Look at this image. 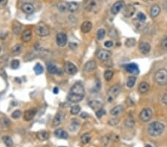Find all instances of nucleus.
Masks as SVG:
<instances>
[{
    "label": "nucleus",
    "instance_id": "f257e3e1",
    "mask_svg": "<svg viewBox=\"0 0 167 147\" xmlns=\"http://www.w3.org/2000/svg\"><path fill=\"white\" fill-rule=\"evenodd\" d=\"M85 95V89L81 83H75L71 88L70 92L68 95V100L71 103H79L84 98Z\"/></svg>",
    "mask_w": 167,
    "mask_h": 147
},
{
    "label": "nucleus",
    "instance_id": "f03ea898",
    "mask_svg": "<svg viewBox=\"0 0 167 147\" xmlns=\"http://www.w3.org/2000/svg\"><path fill=\"white\" fill-rule=\"evenodd\" d=\"M165 126L162 122L155 121V122H151L148 126V133L152 137H157L160 135L163 132Z\"/></svg>",
    "mask_w": 167,
    "mask_h": 147
},
{
    "label": "nucleus",
    "instance_id": "7ed1b4c3",
    "mask_svg": "<svg viewBox=\"0 0 167 147\" xmlns=\"http://www.w3.org/2000/svg\"><path fill=\"white\" fill-rule=\"evenodd\" d=\"M101 2L100 0H85L84 8L88 12L97 13L100 10Z\"/></svg>",
    "mask_w": 167,
    "mask_h": 147
},
{
    "label": "nucleus",
    "instance_id": "20e7f679",
    "mask_svg": "<svg viewBox=\"0 0 167 147\" xmlns=\"http://www.w3.org/2000/svg\"><path fill=\"white\" fill-rule=\"evenodd\" d=\"M155 80L159 86H164L167 83V70L159 69L155 74Z\"/></svg>",
    "mask_w": 167,
    "mask_h": 147
},
{
    "label": "nucleus",
    "instance_id": "39448f33",
    "mask_svg": "<svg viewBox=\"0 0 167 147\" xmlns=\"http://www.w3.org/2000/svg\"><path fill=\"white\" fill-rule=\"evenodd\" d=\"M120 90H121L120 86H118V85H114V86H111L109 89V90L108 91V93H107L108 101L112 102L118 96L120 92Z\"/></svg>",
    "mask_w": 167,
    "mask_h": 147
},
{
    "label": "nucleus",
    "instance_id": "423d86ee",
    "mask_svg": "<svg viewBox=\"0 0 167 147\" xmlns=\"http://www.w3.org/2000/svg\"><path fill=\"white\" fill-rule=\"evenodd\" d=\"M152 117V112L150 109H143L139 115V119L143 122H149Z\"/></svg>",
    "mask_w": 167,
    "mask_h": 147
},
{
    "label": "nucleus",
    "instance_id": "0eeeda50",
    "mask_svg": "<svg viewBox=\"0 0 167 147\" xmlns=\"http://www.w3.org/2000/svg\"><path fill=\"white\" fill-rule=\"evenodd\" d=\"M64 69H65V71L69 75H74L77 72V68L76 67V66L69 61L65 62L64 65Z\"/></svg>",
    "mask_w": 167,
    "mask_h": 147
},
{
    "label": "nucleus",
    "instance_id": "6e6552de",
    "mask_svg": "<svg viewBox=\"0 0 167 147\" xmlns=\"http://www.w3.org/2000/svg\"><path fill=\"white\" fill-rule=\"evenodd\" d=\"M50 33L48 28L44 24H38L36 28V34L40 37H46Z\"/></svg>",
    "mask_w": 167,
    "mask_h": 147
},
{
    "label": "nucleus",
    "instance_id": "1a4fd4ad",
    "mask_svg": "<svg viewBox=\"0 0 167 147\" xmlns=\"http://www.w3.org/2000/svg\"><path fill=\"white\" fill-rule=\"evenodd\" d=\"M97 58L101 61H107L109 60L111 57V51H108V50H100L97 54Z\"/></svg>",
    "mask_w": 167,
    "mask_h": 147
},
{
    "label": "nucleus",
    "instance_id": "9d476101",
    "mask_svg": "<svg viewBox=\"0 0 167 147\" xmlns=\"http://www.w3.org/2000/svg\"><path fill=\"white\" fill-rule=\"evenodd\" d=\"M125 6V2L123 0H119L117 2H116L114 5H112L111 8V13L114 15L118 14L121 10H123V8Z\"/></svg>",
    "mask_w": 167,
    "mask_h": 147
},
{
    "label": "nucleus",
    "instance_id": "9b49d317",
    "mask_svg": "<svg viewBox=\"0 0 167 147\" xmlns=\"http://www.w3.org/2000/svg\"><path fill=\"white\" fill-rule=\"evenodd\" d=\"M125 70L126 71L129 73L132 74H135V75H137L140 73V71H139L138 68V66L135 63H129V64L126 65L124 66Z\"/></svg>",
    "mask_w": 167,
    "mask_h": 147
},
{
    "label": "nucleus",
    "instance_id": "f8f14e48",
    "mask_svg": "<svg viewBox=\"0 0 167 147\" xmlns=\"http://www.w3.org/2000/svg\"><path fill=\"white\" fill-rule=\"evenodd\" d=\"M67 40H68V39H67L66 34H64V33L60 32L56 34V44H57V45L59 46V47H64V46L66 45Z\"/></svg>",
    "mask_w": 167,
    "mask_h": 147
},
{
    "label": "nucleus",
    "instance_id": "ddd939ff",
    "mask_svg": "<svg viewBox=\"0 0 167 147\" xmlns=\"http://www.w3.org/2000/svg\"><path fill=\"white\" fill-rule=\"evenodd\" d=\"M135 8L132 5H127L123 8V14L125 17H131L135 13Z\"/></svg>",
    "mask_w": 167,
    "mask_h": 147
},
{
    "label": "nucleus",
    "instance_id": "4468645a",
    "mask_svg": "<svg viewBox=\"0 0 167 147\" xmlns=\"http://www.w3.org/2000/svg\"><path fill=\"white\" fill-rule=\"evenodd\" d=\"M139 50H140V53L143 54H149L151 50L150 44L149 43H146V42L141 43L139 45Z\"/></svg>",
    "mask_w": 167,
    "mask_h": 147
},
{
    "label": "nucleus",
    "instance_id": "2eb2a0df",
    "mask_svg": "<svg viewBox=\"0 0 167 147\" xmlns=\"http://www.w3.org/2000/svg\"><path fill=\"white\" fill-rule=\"evenodd\" d=\"M37 113V109H31L27 110L24 114V120L25 121H30L34 117Z\"/></svg>",
    "mask_w": 167,
    "mask_h": 147
},
{
    "label": "nucleus",
    "instance_id": "dca6fc26",
    "mask_svg": "<svg viewBox=\"0 0 167 147\" xmlns=\"http://www.w3.org/2000/svg\"><path fill=\"white\" fill-rule=\"evenodd\" d=\"M88 106L94 111H98L99 109H102V103L100 100H92L88 102Z\"/></svg>",
    "mask_w": 167,
    "mask_h": 147
},
{
    "label": "nucleus",
    "instance_id": "f3484780",
    "mask_svg": "<svg viewBox=\"0 0 167 147\" xmlns=\"http://www.w3.org/2000/svg\"><path fill=\"white\" fill-rule=\"evenodd\" d=\"M92 29V23L89 21H85L81 24V31L84 34H88Z\"/></svg>",
    "mask_w": 167,
    "mask_h": 147
},
{
    "label": "nucleus",
    "instance_id": "a211bd4d",
    "mask_svg": "<svg viewBox=\"0 0 167 147\" xmlns=\"http://www.w3.org/2000/svg\"><path fill=\"white\" fill-rule=\"evenodd\" d=\"M22 10L27 14H30L34 11V7L30 3H25L22 6Z\"/></svg>",
    "mask_w": 167,
    "mask_h": 147
},
{
    "label": "nucleus",
    "instance_id": "6ab92c4d",
    "mask_svg": "<svg viewBox=\"0 0 167 147\" xmlns=\"http://www.w3.org/2000/svg\"><path fill=\"white\" fill-rule=\"evenodd\" d=\"M96 68H97V64L94 60H90V61L87 62L84 66V69L87 72L92 71L95 70Z\"/></svg>",
    "mask_w": 167,
    "mask_h": 147
},
{
    "label": "nucleus",
    "instance_id": "aec40b11",
    "mask_svg": "<svg viewBox=\"0 0 167 147\" xmlns=\"http://www.w3.org/2000/svg\"><path fill=\"white\" fill-rule=\"evenodd\" d=\"M54 135L56 138H60V139H67L69 138V134L62 129H56L54 132Z\"/></svg>",
    "mask_w": 167,
    "mask_h": 147
},
{
    "label": "nucleus",
    "instance_id": "412c9836",
    "mask_svg": "<svg viewBox=\"0 0 167 147\" xmlns=\"http://www.w3.org/2000/svg\"><path fill=\"white\" fill-rule=\"evenodd\" d=\"M37 137L40 141H44L48 139L50 137V134L47 131H40V132H37Z\"/></svg>",
    "mask_w": 167,
    "mask_h": 147
},
{
    "label": "nucleus",
    "instance_id": "4be33fe9",
    "mask_svg": "<svg viewBox=\"0 0 167 147\" xmlns=\"http://www.w3.org/2000/svg\"><path fill=\"white\" fill-rule=\"evenodd\" d=\"M47 68H48V71L49 73L52 74H62L61 71L59 70L58 68L56 67L55 65L51 64V63H50V64L48 65Z\"/></svg>",
    "mask_w": 167,
    "mask_h": 147
},
{
    "label": "nucleus",
    "instance_id": "5701e85b",
    "mask_svg": "<svg viewBox=\"0 0 167 147\" xmlns=\"http://www.w3.org/2000/svg\"><path fill=\"white\" fill-rule=\"evenodd\" d=\"M32 38V32L30 30H25L22 34V40L25 43H27L30 41Z\"/></svg>",
    "mask_w": 167,
    "mask_h": 147
},
{
    "label": "nucleus",
    "instance_id": "b1692460",
    "mask_svg": "<svg viewBox=\"0 0 167 147\" xmlns=\"http://www.w3.org/2000/svg\"><path fill=\"white\" fill-rule=\"evenodd\" d=\"M62 118H63V115H62V112H58V113L55 115L54 118H53V126H59L62 121Z\"/></svg>",
    "mask_w": 167,
    "mask_h": 147
},
{
    "label": "nucleus",
    "instance_id": "393cba45",
    "mask_svg": "<svg viewBox=\"0 0 167 147\" xmlns=\"http://www.w3.org/2000/svg\"><path fill=\"white\" fill-rule=\"evenodd\" d=\"M22 45L18 43V44H16L15 45L11 48V52H12V54H14V55L17 56L21 54L22 51Z\"/></svg>",
    "mask_w": 167,
    "mask_h": 147
},
{
    "label": "nucleus",
    "instance_id": "a878e982",
    "mask_svg": "<svg viewBox=\"0 0 167 147\" xmlns=\"http://www.w3.org/2000/svg\"><path fill=\"white\" fill-rule=\"evenodd\" d=\"M160 13V8L159 5H155L152 7L150 11V15L152 18H155L157 17Z\"/></svg>",
    "mask_w": 167,
    "mask_h": 147
},
{
    "label": "nucleus",
    "instance_id": "bb28decb",
    "mask_svg": "<svg viewBox=\"0 0 167 147\" xmlns=\"http://www.w3.org/2000/svg\"><path fill=\"white\" fill-rule=\"evenodd\" d=\"M123 109H124L123 106L119 105V106H117L113 108L111 110V112H110V113H111V115H113V116H118L119 115H120V114L123 112Z\"/></svg>",
    "mask_w": 167,
    "mask_h": 147
},
{
    "label": "nucleus",
    "instance_id": "cd10ccee",
    "mask_svg": "<svg viewBox=\"0 0 167 147\" xmlns=\"http://www.w3.org/2000/svg\"><path fill=\"white\" fill-rule=\"evenodd\" d=\"M138 90L140 93L145 94L147 92H149V84L147 83L146 82H142L140 83V84L139 85Z\"/></svg>",
    "mask_w": 167,
    "mask_h": 147
},
{
    "label": "nucleus",
    "instance_id": "c85d7f7f",
    "mask_svg": "<svg viewBox=\"0 0 167 147\" xmlns=\"http://www.w3.org/2000/svg\"><path fill=\"white\" fill-rule=\"evenodd\" d=\"M80 126V122L77 119H73L71 122V124L69 126V129L72 132H75V131L77 130V129L79 128Z\"/></svg>",
    "mask_w": 167,
    "mask_h": 147
},
{
    "label": "nucleus",
    "instance_id": "c756f323",
    "mask_svg": "<svg viewBox=\"0 0 167 147\" xmlns=\"http://www.w3.org/2000/svg\"><path fill=\"white\" fill-rule=\"evenodd\" d=\"M78 8H79V5H78L77 2H68V11H69L70 12H75L76 11H77Z\"/></svg>",
    "mask_w": 167,
    "mask_h": 147
},
{
    "label": "nucleus",
    "instance_id": "7c9ffc66",
    "mask_svg": "<svg viewBox=\"0 0 167 147\" xmlns=\"http://www.w3.org/2000/svg\"><path fill=\"white\" fill-rule=\"evenodd\" d=\"M13 31L15 34L19 35L22 31V26L21 24L17 22H14V24H13Z\"/></svg>",
    "mask_w": 167,
    "mask_h": 147
},
{
    "label": "nucleus",
    "instance_id": "2f4dec72",
    "mask_svg": "<svg viewBox=\"0 0 167 147\" xmlns=\"http://www.w3.org/2000/svg\"><path fill=\"white\" fill-rule=\"evenodd\" d=\"M2 141L8 147H12L14 146V142H13L12 139L11 138V137L8 136V135L2 137Z\"/></svg>",
    "mask_w": 167,
    "mask_h": 147
},
{
    "label": "nucleus",
    "instance_id": "473e14b6",
    "mask_svg": "<svg viewBox=\"0 0 167 147\" xmlns=\"http://www.w3.org/2000/svg\"><path fill=\"white\" fill-rule=\"evenodd\" d=\"M91 135L89 134L86 133V134H84L82 137H81L80 140H81V142H82V144H87L91 141Z\"/></svg>",
    "mask_w": 167,
    "mask_h": 147
},
{
    "label": "nucleus",
    "instance_id": "72a5a7b5",
    "mask_svg": "<svg viewBox=\"0 0 167 147\" xmlns=\"http://www.w3.org/2000/svg\"><path fill=\"white\" fill-rule=\"evenodd\" d=\"M126 47L128 48H132L136 45V40L134 38H129L126 40V43H125Z\"/></svg>",
    "mask_w": 167,
    "mask_h": 147
},
{
    "label": "nucleus",
    "instance_id": "f704fd0d",
    "mask_svg": "<svg viewBox=\"0 0 167 147\" xmlns=\"http://www.w3.org/2000/svg\"><path fill=\"white\" fill-rule=\"evenodd\" d=\"M136 82V77H129L128 78L127 82H126V86L129 88H132Z\"/></svg>",
    "mask_w": 167,
    "mask_h": 147
},
{
    "label": "nucleus",
    "instance_id": "c9c22d12",
    "mask_svg": "<svg viewBox=\"0 0 167 147\" xmlns=\"http://www.w3.org/2000/svg\"><path fill=\"white\" fill-rule=\"evenodd\" d=\"M80 110H81L80 106H78V105H75V106H73L72 108H71L70 113L73 115H77L80 113Z\"/></svg>",
    "mask_w": 167,
    "mask_h": 147
},
{
    "label": "nucleus",
    "instance_id": "e433bc0d",
    "mask_svg": "<svg viewBox=\"0 0 167 147\" xmlns=\"http://www.w3.org/2000/svg\"><path fill=\"white\" fill-rule=\"evenodd\" d=\"M57 8L62 12L68 11V2H59L57 5Z\"/></svg>",
    "mask_w": 167,
    "mask_h": 147
},
{
    "label": "nucleus",
    "instance_id": "4c0bfd02",
    "mask_svg": "<svg viewBox=\"0 0 167 147\" xmlns=\"http://www.w3.org/2000/svg\"><path fill=\"white\" fill-rule=\"evenodd\" d=\"M33 70H34V71H35V73L37 74V75H40V74H41L43 73L44 69H43V66H42L41 64L37 63V64L34 66V68H33Z\"/></svg>",
    "mask_w": 167,
    "mask_h": 147
},
{
    "label": "nucleus",
    "instance_id": "58836bf2",
    "mask_svg": "<svg viewBox=\"0 0 167 147\" xmlns=\"http://www.w3.org/2000/svg\"><path fill=\"white\" fill-rule=\"evenodd\" d=\"M106 34V31L103 28H101V29L98 30L97 33V37L99 40H101L105 37Z\"/></svg>",
    "mask_w": 167,
    "mask_h": 147
},
{
    "label": "nucleus",
    "instance_id": "ea45409f",
    "mask_svg": "<svg viewBox=\"0 0 167 147\" xmlns=\"http://www.w3.org/2000/svg\"><path fill=\"white\" fill-rule=\"evenodd\" d=\"M113 75H114V73L113 71H111V70H107L105 71V74H104V78L107 80V81H109L112 79Z\"/></svg>",
    "mask_w": 167,
    "mask_h": 147
},
{
    "label": "nucleus",
    "instance_id": "a19ab883",
    "mask_svg": "<svg viewBox=\"0 0 167 147\" xmlns=\"http://www.w3.org/2000/svg\"><path fill=\"white\" fill-rule=\"evenodd\" d=\"M8 58L5 56H2V57H0V68H4L8 63Z\"/></svg>",
    "mask_w": 167,
    "mask_h": 147
},
{
    "label": "nucleus",
    "instance_id": "79ce46f5",
    "mask_svg": "<svg viewBox=\"0 0 167 147\" xmlns=\"http://www.w3.org/2000/svg\"><path fill=\"white\" fill-rule=\"evenodd\" d=\"M0 122L4 127H8L10 125V120L7 117H2L0 120Z\"/></svg>",
    "mask_w": 167,
    "mask_h": 147
},
{
    "label": "nucleus",
    "instance_id": "37998d69",
    "mask_svg": "<svg viewBox=\"0 0 167 147\" xmlns=\"http://www.w3.org/2000/svg\"><path fill=\"white\" fill-rule=\"evenodd\" d=\"M20 63L18 60H14L12 62H11V68L12 69H17L19 67H20Z\"/></svg>",
    "mask_w": 167,
    "mask_h": 147
},
{
    "label": "nucleus",
    "instance_id": "c03bdc74",
    "mask_svg": "<svg viewBox=\"0 0 167 147\" xmlns=\"http://www.w3.org/2000/svg\"><path fill=\"white\" fill-rule=\"evenodd\" d=\"M125 124L127 127H132L134 124V120L132 118H129L126 120V122H125Z\"/></svg>",
    "mask_w": 167,
    "mask_h": 147
},
{
    "label": "nucleus",
    "instance_id": "a18cd8bd",
    "mask_svg": "<svg viewBox=\"0 0 167 147\" xmlns=\"http://www.w3.org/2000/svg\"><path fill=\"white\" fill-rule=\"evenodd\" d=\"M137 19H138L139 21H140V22H145L146 19V15H145L143 13H141V12H140V13H138V14H137Z\"/></svg>",
    "mask_w": 167,
    "mask_h": 147
},
{
    "label": "nucleus",
    "instance_id": "49530a36",
    "mask_svg": "<svg viewBox=\"0 0 167 147\" xmlns=\"http://www.w3.org/2000/svg\"><path fill=\"white\" fill-rule=\"evenodd\" d=\"M22 115V112L20 110H16L14 111V112L12 113V117L14 118V119H18V118L20 117V116Z\"/></svg>",
    "mask_w": 167,
    "mask_h": 147
},
{
    "label": "nucleus",
    "instance_id": "de8ad7c7",
    "mask_svg": "<svg viewBox=\"0 0 167 147\" xmlns=\"http://www.w3.org/2000/svg\"><path fill=\"white\" fill-rule=\"evenodd\" d=\"M161 47L164 51H167V36L164 37L161 41Z\"/></svg>",
    "mask_w": 167,
    "mask_h": 147
},
{
    "label": "nucleus",
    "instance_id": "09e8293b",
    "mask_svg": "<svg viewBox=\"0 0 167 147\" xmlns=\"http://www.w3.org/2000/svg\"><path fill=\"white\" fill-rule=\"evenodd\" d=\"M96 115H97V117L98 118L102 117L103 115H106V111L103 109H99L98 111L96 112Z\"/></svg>",
    "mask_w": 167,
    "mask_h": 147
},
{
    "label": "nucleus",
    "instance_id": "8fccbe9b",
    "mask_svg": "<svg viewBox=\"0 0 167 147\" xmlns=\"http://www.w3.org/2000/svg\"><path fill=\"white\" fill-rule=\"evenodd\" d=\"M119 122V120L118 119H111L108 121V124L111 125V126H116Z\"/></svg>",
    "mask_w": 167,
    "mask_h": 147
},
{
    "label": "nucleus",
    "instance_id": "3c124183",
    "mask_svg": "<svg viewBox=\"0 0 167 147\" xmlns=\"http://www.w3.org/2000/svg\"><path fill=\"white\" fill-rule=\"evenodd\" d=\"M113 42L111 41V40H108V41H106L105 43H104V45L106 46V48H111L113 46Z\"/></svg>",
    "mask_w": 167,
    "mask_h": 147
},
{
    "label": "nucleus",
    "instance_id": "603ef678",
    "mask_svg": "<svg viewBox=\"0 0 167 147\" xmlns=\"http://www.w3.org/2000/svg\"><path fill=\"white\" fill-rule=\"evenodd\" d=\"M162 101L164 104L167 105V93L163 95V98H162Z\"/></svg>",
    "mask_w": 167,
    "mask_h": 147
},
{
    "label": "nucleus",
    "instance_id": "864d4df0",
    "mask_svg": "<svg viewBox=\"0 0 167 147\" xmlns=\"http://www.w3.org/2000/svg\"><path fill=\"white\" fill-rule=\"evenodd\" d=\"M80 117L82 118H87L89 117V115H88V113H86V112H82V113L80 115Z\"/></svg>",
    "mask_w": 167,
    "mask_h": 147
},
{
    "label": "nucleus",
    "instance_id": "5fc2aeb1",
    "mask_svg": "<svg viewBox=\"0 0 167 147\" xmlns=\"http://www.w3.org/2000/svg\"><path fill=\"white\" fill-rule=\"evenodd\" d=\"M7 3V0H0V7L5 6Z\"/></svg>",
    "mask_w": 167,
    "mask_h": 147
},
{
    "label": "nucleus",
    "instance_id": "6e6d98bb",
    "mask_svg": "<svg viewBox=\"0 0 167 147\" xmlns=\"http://www.w3.org/2000/svg\"><path fill=\"white\" fill-rule=\"evenodd\" d=\"M77 47V43H70V48L72 49H75V48Z\"/></svg>",
    "mask_w": 167,
    "mask_h": 147
},
{
    "label": "nucleus",
    "instance_id": "4d7b16f0",
    "mask_svg": "<svg viewBox=\"0 0 167 147\" xmlns=\"http://www.w3.org/2000/svg\"><path fill=\"white\" fill-rule=\"evenodd\" d=\"M163 7L164 10H165L166 11H167V1H165V2H163Z\"/></svg>",
    "mask_w": 167,
    "mask_h": 147
},
{
    "label": "nucleus",
    "instance_id": "13d9d810",
    "mask_svg": "<svg viewBox=\"0 0 167 147\" xmlns=\"http://www.w3.org/2000/svg\"><path fill=\"white\" fill-rule=\"evenodd\" d=\"M53 93H54V94H57L58 92H59V90H58V88L55 87L54 89H53Z\"/></svg>",
    "mask_w": 167,
    "mask_h": 147
},
{
    "label": "nucleus",
    "instance_id": "bf43d9fd",
    "mask_svg": "<svg viewBox=\"0 0 167 147\" xmlns=\"http://www.w3.org/2000/svg\"><path fill=\"white\" fill-rule=\"evenodd\" d=\"M146 147H152V146L151 145H149V144H146Z\"/></svg>",
    "mask_w": 167,
    "mask_h": 147
},
{
    "label": "nucleus",
    "instance_id": "052dcab7",
    "mask_svg": "<svg viewBox=\"0 0 167 147\" xmlns=\"http://www.w3.org/2000/svg\"><path fill=\"white\" fill-rule=\"evenodd\" d=\"M1 51H2V48H1V46H0V52H1Z\"/></svg>",
    "mask_w": 167,
    "mask_h": 147
},
{
    "label": "nucleus",
    "instance_id": "680f3d73",
    "mask_svg": "<svg viewBox=\"0 0 167 147\" xmlns=\"http://www.w3.org/2000/svg\"><path fill=\"white\" fill-rule=\"evenodd\" d=\"M150 1H154V0H150Z\"/></svg>",
    "mask_w": 167,
    "mask_h": 147
},
{
    "label": "nucleus",
    "instance_id": "e2e57ef3",
    "mask_svg": "<svg viewBox=\"0 0 167 147\" xmlns=\"http://www.w3.org/2000/svg\"><path fill=\"white\" fill-rule=\"evenodd\" d=\"M61 147H63V146H61Z\"/></svg>",
    "mask_w": 167,
    "mask_h": 147
}]
</instances>
